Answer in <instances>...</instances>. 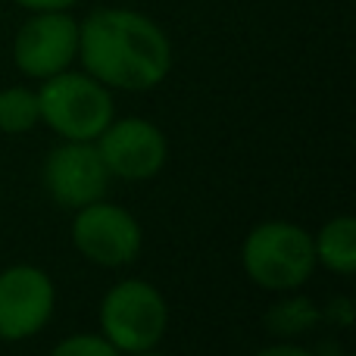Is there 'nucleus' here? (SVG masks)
I'll use <instances>...</instances> for the list:
<instances>
[{
	"label": "nucleus",
	"instance_id": "nucleus-1",
	"mask_svg": "<svg viewBox=\"0 0 356 356\" xmlns=\"http://www.w3.org/2000/svg\"><path fill=\"white\" fill-rule=\"evenodd\" d=\"M79 56L88 75L116 91H150L172 69L166 31L122 6L94 10L79 25Z\"/></svg>",
	"mask_w": 356,
	"mask_h": 356
},
{
	"label": "nucleus",
	"instance_id": "nucleus-2",
	"mask_svg": "<svg viewBox=\"0 0 356 356\" xmlns=\"http://www.w3.org/2000/svg\"><path fill=\"white\" fill-rule=\"evenodd\" d=\"M241 266L257 288L275 294L297 291L316 272L313 234L294 222H259L241 244Z\"/></svg>",
	"mask_w": 356,
	"mask_h": 356
},
{
	"label": "nucleus",
	"instance_id": "nucleus-3",
	"mask_svg": "<svg viewBox=\"0 0 356 356\" xmlns=\"http://www.w3.org/2000/svg\"><path fill=\"white\" fill-rule=\"evenodd\" d=\"M41 122L63 141H94L116 119V104L106 85L88 72H56L38 88Z\"/></svg>",
	"mask_w": 356,
	"mask_h": 356
},
{
	"label": "nucleus",
	"instance_id": "nucleus-4",
	"mask_svg": "<svg viewBox=\"0 0 356 356\" xmlns=\"http://www.w3.org/2000/svg\"><path fill=\"white\" fill-rule=\"evenodd\" d=\"M100 334L119 353L150 350L169 328V303L160 288L144 278H125L113 284L100 300Z\"/></svg>",
	"mask_w": 356,
	"mask_h": 356
},
{
	"label": "nucleus",
	"instance_id": "nucleus-5",
	"mask_svg": "<svg viewBox=\"0 0 356 356\" xmlns=\"http://www.w3.org/2000/svg\"><path fill=\"white\" fill-rule=\"evenodd\" d=\"M72 244L88 263L104 269H122L138 259L144 247V232L129 209L104 197L75 209Z\"/></svg>",
	"mask_w": 356,
	"mask_h": 356
},
{
	"label": "nucleus",
	"instance_id": "nucleus-6",
	"mask_svg": "<svg viewBox=\"0 0 356 356\" xmlns=\"http://www.w3.org/2000/svg\"><path fill=\"white\" fill-rule=\"evenodd\" d=\"M94 147L110 178H125V181H147L156 172H163L169 160V144L163 129L138 116L113 119L94 138Z\"/></svg>",
	"mask_w": 356,
	"mask_h": 356
},
{
	"label": "nucleus",
	"instance_id": "nucleus-7",
	"mask_svg": "<svg viewBox=\"0 0 356 356\" xmlns=\"http://www.w3.org/2000/svg\"><path fill=\"white\" fill-rule=\"evenodd\" d=\"M75 56H79V22L66 10L35 13L13 41V60L19 72L38 81L66 72Z\"/></svg>",
	"mask_w": 356,
	"mask_h": 356
},
{
	"label": "nucleus",
	"instance_id": "nucleus-8",
	"mask_svg": "<svg viewBox=\"0 0 356 356\" xmlns=\"http://www.w3.org/2000/svg\"><path fill=\"white\" fill-rule=\"evenodd\" d=\"M56 307V288L38 266H10L0 272V338H35L50 322Z\"/></svg>",
	"mask_w": 356,
	"mask_h": 356
},
{
	"label": "nucleus",
	"instance_id": "nucleus-9",
	"mask_svg": "<svg viewBox=\"0 0 356 356\" xmlns=\"http://www.w3.org/2000/svg\"><path fill=\"white\" fill-rule=\"evenodd\" d=\"M41 178L50 200L66 209H81L94 200H104L110 188V172L94 141H63L54 147L44 160Z\"/></svg>",
	"mask_w": 356,
	"mask_h": 356
},
{
	"label": "nucleus",
	"instance_id": "nucleus-10",
	"mask_svg": "<svg viewBox=\"0 0 356 356\" xmlns=\"http://www.w3.org/2000/svg\"><path fill=\"white\" fill-rule=\"evenodd\" d=\"M316 266H325L334 275H353L356 272V219L353 216H334L313 234Z\"/></svg>",
	"mask_w": 356,
	"mask_h": 356
},
{
	"label": "nucleus",
	"instance_id": "nucleus-11",
	"mask_svg": "<svg viewBox=\"0 0 356 356\" xmlns=\"http://www.w3.org/2000/svg\"><path fill=\"white\" fill-rule=\"evenodd\" d=\"M322 322V309L316 307L309 297H284L282 303L266 313V328H269L275 338H297V334L313 332Z\"/></svg>",
	"mask_w": 356,
	"mask_h": 356
},
{
	"label": "nucleus",
	"instance_id": "nucleus-12",
	"mask_svg": "<svg viewBox=\"0 0 356 356\" xmlns=\"http://www.w3.org/2000/svg\"><path fill=\"white\" fill-rule=\"evenodd\" d=\"M41 122L38 110V91L31 88H3L0 91V131L3 135H25Z\"/></svg>",
	"mask_w": 356,
	"mask_h": 356
},
{
	"label": "nucleus",
	"instance_id": "nucleus-13",
	"mask_svg": "<svg viewBox=\"0 0 356 356\" xmlns=\"http://www.w3.org/2000/svg\"><path fill=\"white\" fill-rule=\"evenodd\" d=\"M50 356H125L104 334H69L50 350Z\"/></svg>",
	"mask_w": 356,
	"mask_h": 356
},
{
	"label": "nucleus",
	"instance_id": "nucleus-14",
	"mask_svg": "<svg viewBox=\"0 0 356 356\" xmlns=\"http://www.w3.org/2000/svg\"><path fill=\"white\" fill-rule=\"evenodd\" d=\"M253 356H319V353L303 344H294V341H278V344L263 347V350H257Z\"/></svg>",
	"mask_w": 356,
	"mask_h": 356
},
{
	"label": "nucleus",
	"instance_id": "nucleus-15",
	"mask_svg": "<svg viewBox=\"0 0 356 356\" xmlns=\"http://www.w3.org/2000/svg\"><path fill=\"white\" fill-rule=\"evenodd\" d=\"M325 313H328V319H332V322H338L341 328H347L353 322V303L347 300V297H338V300L328 303Z\"/></svg>",
	"mask_w": 356,
	"mask_h": 356
},
{
	"label": "nucleus",
	"instance_id": "nucleus-16",
	"mask_svg": "<svg viewBox=\"0 0 356 356\" xmlns=\"http://www.w3.org/2000/svg\"><path fill=\"white\" fill-rule=\"evenodd\" d=\"M16 3L31 13H54V10H69V6H75L79 0H16Z\"/></svg>",
	"mask_w": 356,
	"mask_h": 356
},
{
	"label": "nucleus",
	"instance_id": "nucleus-17",
	"mask_svg": "<svg viewBox=\"0 0 356 356\" xmlns=\"http://www.w3.org/2000/svg\"><path fill=\"white\" fill-rule=\"evenodd\" d=\"M129 356H166V353H160L156 347H150V350H138V353H129Z\"/></svg>",
	"mask_w": 356,
	"mask_h": 356
},
{
	"label": "nucleus",
	"instance_id": "nucleus-18",
	"mask_svg": "<svg viewBox=\"0 0 356 356\" xmlns=\"http://www.w3.org/2000/svg\"><path fill=\"white\" fill-rule=\"evenodd\" d=\"M344 356H347V353H344Z\"/></svg>",
	"mask_w": 356,
	"mask_h": 356
}]
</instances>
